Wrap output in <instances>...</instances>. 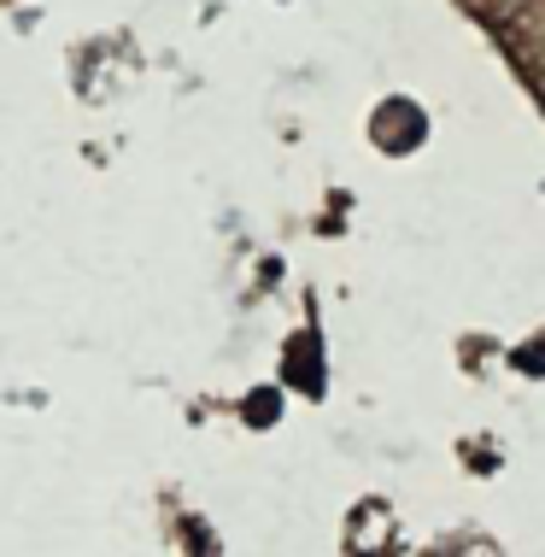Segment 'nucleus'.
<instances>
[]
</instances>
